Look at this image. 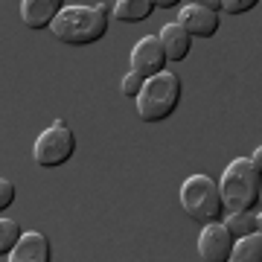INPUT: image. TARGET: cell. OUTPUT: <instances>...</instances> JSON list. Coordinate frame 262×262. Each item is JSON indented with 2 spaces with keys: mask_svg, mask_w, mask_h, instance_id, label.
Listing matches in <instances>:
<instances>
[{
  "mask_svg": "<svg viewBox=\"0 0 262 262\" xmlns=\"http://www.w3.org/2000/svg\"><path fill=\"white\" fill-rule=\"evenodd\" d=\"M50 32L70 47H88L96 44L108 32V15L99 12V6H64L50 24Z\"/></svg>",
  "mask_w": 262,
  "mask_h": 262,
  "instance_id": "6da1fadb",
  "label": "cell"
},
{
  "mask_svg": "<svg viewBox=\"0 0 262 262\" xmlns=\"http://www.w3.org/2000/svg\"><path fill=\"white\" fill-rule=\"evenodd\" d=\"M219 195L225 204V213L239 210H256L259 207V172L251 163V158H236L227 163L225 175L219 181Z\"/></svg>",
  "mask_w": 262,
  "mask_h": 262,
  "instance_id": "7a4b0ae2",
  "label": "cell"
},
{
  "mask_svg": "<svg viewBox=\"0 0 262 262\" xmlns=\"http://www.w3.org/2000/svg\"><path fill=\"white\" fill-rule=\"evenodd\" d=\"M137 117L143 122H163L169 120L181 102V79L169 70L149 76L137 94Z\"/></svg>",
  "mask_w": 262,
  "mask_h": 262,
  "instance_id": "3957f363",
  "label": "cell"
},
{
  "mask_svg": "<svg viewBox=\"0 0 262 262\" xmlns=\"http://www.w3.org/2000/svg\"><path fill=\"white\" fill-rule=\"evenodd\" d=\"M181 207L187 215L198 225H210V222H222L225 204L219 195V184L210 175H189L181 184Z\"/></svg>",
  "mask_w": 262,
  "mask_h": 262,
  "instance_id": "277c9868",
  "label": "cell"
},
{
  "mask_svg": "<svg viewBox=\"0 0 262 262\" xmlns=\"http://www.w3.org/2000/svg\"><path fill=\"white\" fill-rule=\"evenodd\" d=\"M73 155H76V134L67 128L64 117H58L50 128L41 131L35 146H32V160L44 169L61 166V163H67Z\"/></svg>",
  "mask_w": 262,
  "mask_h": 262,
  "instance_id": "5b68a950",
  "label": "cell"
},
{
  "mask_svg": "<svg viewBox=\"0 0 262 262\" xmlns=\"http://www.w3.org/2000/svg\"><path fill=\"white\" fill-rule=\"evenodd\" d=\"M131 70L143 79L166 70V53H163V44H160L158 35H146L140 38L134 50H131Z\"/></svg>",
  "mask_w": 262,
  "mask_h": 262,
  "instance_id": "8992f818",
  "label": "cell"
},
{
  "mask_svg": "<svg viewBox=\"0 0 262 262\" xmlns=\"http://www.w3.org/2000/svg\"><path fill=\"white\" fill-rule=\"evenodd\" d=\"M201 236H198V253L207 262H227L230 259V248H233V236L222 222H210L201 225Z\"/></svg>",
  "mask_w": 262,
  "mask_h": 262,
  "instance_id": "52a82bcc",
  "label": "cell"
},
{
  "mask_svg": "<svg viewBox=\"0 0 262 262\" xmlns=\"http://www.w3.org/2000/svg\"><path fill=\"white\" fill-rule=\"evenodd\" d=\"M178 24L187 29L192 38H213L215 32H219V24H222V20H219V12L187 3V6L178 12Z\"/></svg>",
  "mask_w": 262,
  "mask_h": 262,
  "instance_id": "ba28073f",
  "label": "cell"
},
{
  "mask_svg": "<svg viewBox=\"0 0 262 262\" xmlns=\"http://www.w3.org/2000/svg\"><path fill=\"white\" fill-rule=\"evenodd\" d=\"M64 6V0H20V20L27 29H47Z\"/></svg>",
  "mask_w": 262,
  "mask_h": 262,
  "instance_id": "9c48e42d",
  "label": "cell"
},
{
  "mask_svg": "<svg viewBox=\"0 0 262 262\" xmlns=\"http://www.w3.org/2000/svg\"><path fill=\"white\" fill-rule=\"evenodd\" d=\"M12 262H50V242L44 233H38V230H27V233H20L18 245L12 248L9 253Z\"/></svg>",
  "mask_w": 262,
  "mask_h": 262,
  "instance_id": "30bf717a",
  "label": "cell"
},
{
  "mask_svg": "<svg viewBox=\"0 0 262 262\" xmlns=\"http://www.w3.org/2000/svg\"><path fill=\"white\" fill-rule=\"evenodd\" d=\"M158 38H160V44H163L166 61H184L189 56V50H192V35L181 27L178 20L175 24H166Z\"/></svg>",
  "mask_w": 262,
  "mask_h": 262,
  "instance_id": "8fae6325",
  "label": "cell"
},
{
  "mask_svg": "<svg viewBox=\"0 0 262 262\" xmlns=\"http://www.w3.org/2000/svg\"><path fill=\"white\" fill-rule=\"evenodd\" d=\"M222 225L230 230L233 239H239V236H248V233H256V230H259L262 215L256 213V210H239V213H227V219Z\"/></svg>",
  "mask_w": 262,
  "mask_h": 262,
  "instance_id": "7c38bea8",
  "label": "cell"
},
{
  "mask_svg": "<svg viewBox=\"0 0 262 262\" xmlns=\"http://www.w3.org/2000/svg\"><path fill=\"white\" fill-rule=\"evenodd\" d=\"M230 259L233 262H259L262 259V233H248L239 236L230 248Z\"/></svg>",
  "mask_w": 262,
  "mask_h": 262,
  "instance_id": "4fadbf2b",
  "label": "cell"
},
{
  "mask_svg": "<svg viewBox=\"0 0 262 262\" xmlns=\"http://www.w3.org/2000/svg\"><path fill=\"white\" fill-rule=\"evenodd\" d=\"M151 12H155V0H117L114 18L134 24V20H146Z\"/></svg>",
  "mask_w": 262,
  "mask_h": 262,
  "instance_id": "5bb4252c",
  "label": "cell"
},
{
  "mask_svg": "<svg viewBox=\"0 0 262 262\" xmlns=\"http://www.w3.org/2000/svg\"><path fill=\"white\" fill-rule=\"evenodd\" d=\"M20 233H24V230H20V225L15 219H3V215H0V256H9L12 248L18 245Z\"/></svg>",
  "mask_w": 262,
  "mask_h": 262,
  "instance_id": "9a60e30c",
  "label": "cell"
},
{
  "mask_svg": "<svg viewBox=\"0 0 262 262\" xmlns=\"http://www.w3.org/2000/svg\"><path fill=\"white\" fill-rule=\"evenodd\" d=\"M256 3L259 0H222V12H227V15H245V12L256 9Z\"/></svg>",
  "mask_w": 262,
  "mask_h": 262,
  "instance_id": "2e32d148",
  "label": "cell"
},
{
  "mask_svg": "<svg viewBox=\"0 0 262 262\" xmlns=\"http://www.w3.org/2000/svg\"><path fill=\"white\" fill-rule=\"evenodd\" d=\"M143 82H146V79H143V76H137L134 70H131V73L122 79V94L128 96V99H137V94H140Z\"/></svg>",
  "mask_w": 262,
  "mask_h": 262,
  "instance_id": "e0dca14e",
  "label": "cell"
},
{
  "mask_svg": "<svg viewBox=\"0 0 262 262\" xmlns=\"http://www.w3.org/2000/svg\"><path fill=\"white\" fill-rule=\"evenodd\" d=\"M12 204H15V184L6 178H0V213L9 210Z\"/></svg>",
  "mask_w": 262,
  "mask_h": 262,
  "instance_id": "ac0fdd59",
  "label": "cell"
},
{
  "mask_svg": "<svg viewBox=\"0 0 262 262\" xmlns=\"http://www.w3.org/2000/svg\"><path fill=\"white\" fill-rule=\"evenodd\" d=\"M187 3H192V6H204V9H213V12L222 9V0H187Z\"/></svg>",
  "mask_w": 262,
  "mask_h": 262,
  "instance_id": "d6986e66",
  "label": "cell"
},
{
  "mask_svg": "<svg viewBox=\"0 0 262 262\" xmlns=\"http://www.w3.org/2000/svg\"><path fill=\"white\" fill-rule=\"evenodd\" d=\"M181 0H155V9H175Z\"/></svg>",
  "mask_w": 262,
  "mask_h": 262,
  "instance_id": "ffe728a7",
  "label": "cell"
},
{
  "mask_svg": "<svg viewBox=\"0 0 262 262\" xmlns=\"http://www.w3.org/2000/svg\"><path fill=\"white\" fill-rule=\"evenodd\" d=\"M251 163H253V166H256V172H262V149H256V151H253Z\"/></svg>",
  "mask_w": 262,
  "mask_h": 262,
  "instance_id": "44dd1931",
  "label": "cell"
}]
</instances>
